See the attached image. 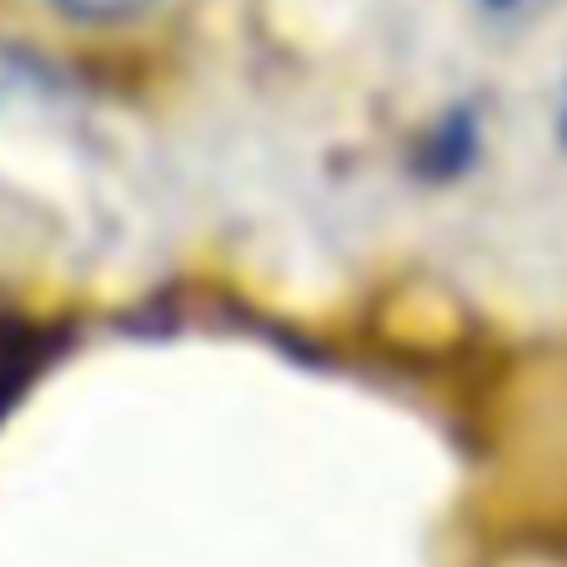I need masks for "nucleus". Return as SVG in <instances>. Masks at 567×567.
I'll return each instance as SVG.
<instances>
[{"label": "nucleus", "mask_w": 567, "mask_h": 567, "mask_svg": "<svg viewBox=\"0 0 567 567\" xmlns=\"http://www.w3.org/2000/svg\"><path fill=\"white\" fill-rule=\"evenodd\" d=\"M25 367H31V337H25L21 321L0 317V408H6V402L16 396Z\"/></svg>", "instance_id": "nucleus-1"}, {"label": "nucleus", "mask_w": 567, "mask_h": 567, "mask_svg": "<svg viewBox=\"0 0 567 567\" xmlns=\"http://www.w3.org/2000/svg\"><path fill=\"white\" fill-rule=\"evenodd\" d=\"M55 11L65 21H81V25H121V21H136L146 16L156 0H51Z\"/></svg>", "instance_id": "nucleus-2"}, {"label": "nucleus", "mask_w": 567, "mask_h": 567, "mask_svg": "<svg viewBox=\"0 0 567 567\" xmlns=\"http://www.w3.org/2000/svg\"><path fill=\"white\" fill-rule=\"evenodd\" d=\"M487 6H513V0H487Z\"/></svg>", "instance_id": "nucleus-3"}, {"label": "nucleus", "mask_w": 567, "mask_h": 567, "mask_svg": "<svg viewBox=\"0 0 567 567\" xmlns=\"http://www.w3.org/2000/svg\"><path fill=\"white\" fill-rule=\"evenodd\" d=\"M563 136H567V111H563Z\"/></svg>", "instance_id": "nucleus-4"}]
</instances>
